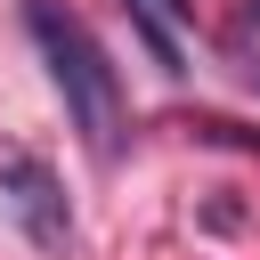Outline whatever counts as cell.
<instances>
[{
    "label": "cell",
    "mask_w": 260,
    "mask_h": 260,
    "mask_svg": "<svg viewBox=\"0 0 260 260\" xmlns=\"http://www.w3.org/2000/svg\"><path fill=\"white\" fill-rule=\"evenodd\" d=\"M138 8H154L162 24H179V16H195V0H138Z\"/></svg>",
    "instance_id": "3957f363"
},
{
    "label": "cell",
    "mask_w": 260,
    "mask_h": 260,
    "mask_svg": "<svg viewBox=\"0 0 260 260\" xmlns=\"http://www.w3.org/2000/svg\"><path fill=\"white\" fill-rule=\"evenodd\" d=\"M0 219L32 244V252H73V211H65V187L41 154L8 146L0 154Z\"/></svg>",
    "instance_id": "7a4b0ae2"
},
{
    "label": "cell",
    "mask_w": 260,
    "mask_h": 260,
    "mask_svg": "<svg viewBox=\"0 0 260 260\" xmlns=\"http://www.w3.org/2000/svg\"><path fill=\"white\" fill-rule=\"evenodd\" d=\"M252 24H260V0H252Z\"/></svg>",
    "instance_id": "277c9868"
},
{
    "label": "cell",
    "mask_w": 260,
    "mask_h": 260,
    "mask_svg": "<svg viewBox=\"0 0 260 260\" xmlns=\"http://www.w3.org/2000/svg\"><path fill=\"white\" fill-rule=\"evenodd\" d=\"M24 32H32V49H41V65H49L57 98H65V114H73L81 146H89L98 162H114L130 114H122V81H114L106 49L89 41V24H81L73 8H57V0H24Z\"/></svg>",
    "instance_id": "6da1fadb"
}]
</instances>
